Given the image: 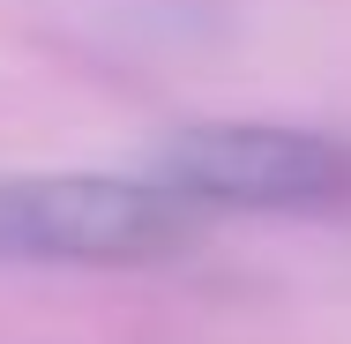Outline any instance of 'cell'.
<instances>
[{
  "mask_svg": "<svg viewBox=\"0 0 351 344\" xmlns=\"http://www.w3.org/2000/svg\"><path fill=\"white\" fill-rule=\"evenodd\" d=\"M202 232V209H187L157 172H45V180H0V255L8 262H165Z\"/></svg>",
  "mask_w": 351,
  "mask_h": 344,
  "instance_id": "6da1fadb",
  "label": "cell"
},
{
  "mask_svg": "<svg viewBox=\"0 0 351 344\" xmlns=\"http://www.w3.org/2000/svg\"><path fill=\"white\" fill-rule=\"evenodd\" d=\"M157 180L187 209H337L351 203V142L284 120H217L165 142Z\"/></svg>",
  "mask_w": 351,
  "mask_h": 344,
  "instance_id": "7a4b0ae2",
  "label": "cell"
}]
</instances>
